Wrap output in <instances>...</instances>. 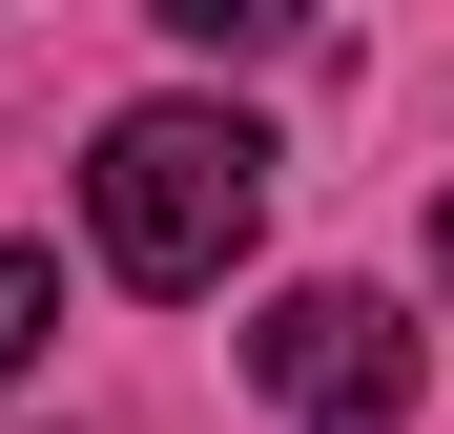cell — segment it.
I'll return each mask as SVG.
<instances>
[{
	"mask_svg": "<svg viewBox=\"0 0 454 434\" xmlns=\"http://www.w3.org/2000/svg\"><path fill=\"white\" fill-rule=\"evenodd\" d=\"M83 228H104V269L124 289H227L248 269V228H269V145L227 124V104H124L104 124V166H83Z\"/></svg>",
	"mask_w": 454,
	"mask_h": 434,
	"instance_id": "6da1fadb",
	"label": "cell"
},
{
	"mask_svg": "<svg viewBox=\"0 0 454 434\" xmlns=\"http://www.w3.org/2000/svg\"><path fill=\"white\" fill-rule=\"evenodd\" d=\"M248 373L310 414V434H413V331L372 311V289H289V311L248 331Z\"/></svg>",
	"mask_w": 454,
	"mask_h": 434,
	"instance_id": "7a4b0ae2",
	"label": "cell"
},
{
	"mask_svg": "<svg viewBox=\"0 0 454 434\" xmlns=\"http://www.w3.org/2000/svg\"><path fill=\"white\" fill-rule=\"evenodd\" d=\"M42 331H62V249H0V393L42 373Z\"/></svg>",
	"mask_w": 454,
	"mask_h": 434,
	"instance_id": "3957f363",
	"label": "cell"
},
{
	"mask_svg": "<svg viewBox=\"0 0 454 434\" xmlns=\"http://www.w3.org/2000/svg\"><path fill=\"white\" fill-rule=\"evenodd\" d=\"M434 289H454V207H434Z\"/></svg>",
	"mask_w": 454,
	"mask_h": 434,
	"instance_id": "277c9868",
	"label": "cell"
}]
</instances>
